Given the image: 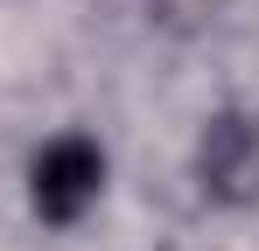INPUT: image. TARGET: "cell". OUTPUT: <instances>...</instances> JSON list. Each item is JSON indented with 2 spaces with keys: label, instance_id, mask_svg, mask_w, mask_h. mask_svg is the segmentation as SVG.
Segmentation results:
<instances>
[{
  "label": "cell",
  "instance_id": "obj_1",
  "mask_svg": "<svg viewBox=\"0 0 259 251\" xmlns=\"http://www.w3.org/2000/svg\"><path fill=\"white\" fill-rule=\"evenodd\" d=\"M98 189H105V154L91 147L84 133H63V140H49L35 167H28V196L42 209L49 223H77L91 203H98Z\"/></svg>",
  "mask_w": 259,
  "mask_h": 251
},
{
  "label": "cell",
  "instance_id": "obj_2",
  "mask_svg": "<svg viewBox=\"0 0 259 251\" xmlns=\"http://www.w3.org/2000/svg\"><path fill=\"white\" fill-rule=\"evenodd\" d=\"M196 174H203V196L245 209L259 203V126L224 112L203 126V147H196Z\"/></svg>",
  "mask_w": 259,
  "mask_h": 251
}]
</instances>
